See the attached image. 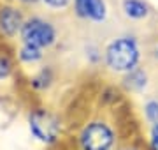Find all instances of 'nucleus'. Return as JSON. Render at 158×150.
Wrapping results in <instances>:
<instances>
[{
  "instance_id": "obj_1",
  "label": "nucleus",
  "mask_w": 158,
  "mask_h": 150,
  "mask_svg": "<svg viewBox=\"0 0 158 150\" xmlns=\"http://www.w3.org/2000/svg\"><path fill=\"white\" fill-rule=\"evenodd\" d=\"M106 62L113 71L130 73L139 62V46L130 37L114 39L106 50Z\"/></svg>"
},
{
  "instance_id": "obj_2",
  "label": "nucleus",
  "mask_w": 158,
  "mask_h": 150,
  "mask_svg": "<svg viewBox=\"0 0 158 150\" xmlns=\"http://www.w3.org/2000/svg\"><path fill=\"white\" fill-rule=\"evenodd\" d=\"M21 39H23V44L37 46L42 50V48L51 46L55 42L56 32H55V27L49 21H46L42 18H32V20L23 23Z\"/></svg>"
},
{
  "instance_id": "obj_3",
  "label": "nucleus",
  "mask_w": 158,
  "mask_h": 150,
  "mask_svg": "<svg viewBox=\"0 0 158 150\" xmlns=\"http://www.w3.org/2000/svg\"><path fill=\"white\" fill-rule=\"evenodd\" d=\"M114 134L111 127L104 122H91L81 133L83 150H109L113 147Z\"/></svg>"
},
{
  "instance_id": "obj_4",
  "label": "nucleus",
  "mask_w": 158,
  "mask_h": 150,
  "mask_svg": "<svg viewBox=\"0 0 158 150\" xmlns=\"http://www.w3.org/2000/svg\"><path fill=\"white\" fill-rule=\"evenodd\" d=\"M30 131L40 141L53 143V141H56L58 134H60V122L49 111L35 110L30 115Z\"/></svg>"
},
{
  "instance_id": "obj_5",
  "label": "nucleus",
  "mask_w": 158,
  "mask_h": 150,
  "mask_svg": "<svg viewBox=\"0 0 158 150\" xmlns=\"http://www.w3.org/2000/svg\"><path fill=\"white\" fill-rule=\"evenodd\" d=\"M23 14L18 11L16 7H11V6H6L0 9V32L4 35H16L18 32H21L23 29Z\"/></svg>"
},
{
  "instance_id": "obj_6",
  "label": "nucleus",
  "mask_w": 158,
  "mask_h": 150,
  "mask_svg": "<svg viewBox=\"0 0 158 150\" xmlns=\"http://www.w3.org/2000/svg\"><path fill=\"white\" fill-rule=\"evenodd\" d=\"M76 12L81 18H88L93 21H102L106 20L107 7L104 0H74Z\"/></svg>"
},
{
  "instance_id": "obj_7",
  "label": "nucleus",
  "mask_w": 158,
  "mask_h": 150,
  "mask_svg": "<svg viewBox=\"0 0 158 150\" xmlns=\"http://www.w3.org/2000/svg\"><path fill=\"white\" fill-rule=\"evenodd\" d=\"M123 11L128 18H134V20H142V18L148 16V6L142 2V0H123Z\"/></svg>"
},
{
  "instance_id": "obj_8",
  "label": "nucleus",
  "mask_w": 158,
  "mask_h": 150,
  "mask_svg": "<svg viewBox=\"0 0 158 150\" xmlns=\"http://www.w3.org/2000/svg\"><path fill=\"white\" fill-rule=\"evenodd\" d=\"M125 85L132 90H141L144 85H146V74L142 73V71H130V74L127 76V80H125Z\"/></svg>"
},
{
  "instance_id": "obj_9",
  "label": "nucleus",
  "mask_w": 158,
  "mask_h": 150,
  "mask_svg": "<svg viewBox=\"0 0 158 150\" xmlns=\"http://www.w3.org/2000/svg\"><path fill=\"white\" fill-rule=\"evenodd\" d=\"M19 58H21L23 62H37L42 58V50L37 46H30V44H23L21 51H19Z\"/></svg>"
},
{
  "instance_id": "obj_10",
  "label": "nucleus",
  "mask_w": 158,
  "mask_h": 150,
  "mask_svg": "<svg viewBox=\"0 0 158 150\" xmlns=\"http://www.w3.org/2000/svg\"><path fill=\"white\" fill-rule=\"evenodd\" d=\"M144 111H146V117L149 118V120L155 122V124H158V103L156 101L148 103L146 108H144Z\"/></svg>"
},
{
  "instance_id": "obj_11",
  "label": "nucleus",
  "mask_w": 158,
  "mask_h": 150,
  "mask_svg": "<svg viewBox=\"0 0 158 150\" xmlns=\"http://www.w3.org/2000/svg\"><path fill=\"white\" fill-rule=\"evenodd\" d=\"M11 73V62L7 57H0V78H7Z\"/></svg>"
},
{
  "instance_id": "obj_12",
  "label": "nucleus",
  "mask_w": 158,
  "mask_h": 150,
  "mask_svg": "<svg viewBox=\"0 0 158 150\" xmlns=\"http://www.w3.org/2000/svg\"><path fill=\"white\" fill-rule=\"evenodd\" d=\"M49 71H48V73H46V71H42V73H40V76H37V78H35L34 80V85L35 87H48V85H49Z\"/></svg>"
},
{
  "instance_id": "obj_13",
  "label": "nucleus",
  "mask_w": 158,
  "mask_h": 150,
  "mask_svg": "<svg viewBox=\"0 0 158 150\" xmlns=\"http://www.w3.org/2000/svg\"><path fill=\"white\" fill-rule=\"evenodd\" d=\"M46 6L49 7H55V9H63V7H67L70 4V0H42Z\"/></svg>"
},
{
  "instance_id": "obj_14",
  "label": "nucleus",
  "mask_w": 158,
  "mask_h": 150,
  "mask_svg": "<svg viewBox=\"0 0 158 150\" xmlns=\"http://www.w3.org/2000/svg\"><path fill=\"white\" fill-rule=\"evenodd\" d=\"M151 150H158V124L151 129Z\"/></svg>"
},
{
  "instance_id": "obj_15",
  "label": "nucleus",
  "mask_w": 158,
  "mask_h": 150,
  "mask_svg": "<svg viewBox=\"0 0 158 150\" xmlns=\"http://www.w3.org/2000/svg\"><path fill=\"white\" fill-rule=\"evenodd\" d=\"M21 2H27V4H30V2H37V0H21Z\"/></svg>"
}]
</instances>
